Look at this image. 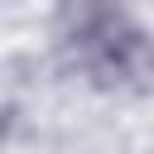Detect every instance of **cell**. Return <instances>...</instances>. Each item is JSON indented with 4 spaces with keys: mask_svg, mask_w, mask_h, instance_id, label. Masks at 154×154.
Returning a JSON list of instances; mask_svg holds the SVG:
<instances>
[{
    "mask_svg": "<svg viewBox=\"0 0 154 154\" xmlns=\"http://www.w3.org/2000/svg\"><path fill=\"white\" fill-rule=\"evenodd\" d=\"M5 130H10V120H5V116H0V140H5Z\"/></svg>",
    "mask_w": 154,
    "mask_h": 154,
    "instance_id": "obj_1",
    "label": "cell"
}]
</instances>
